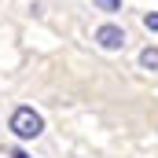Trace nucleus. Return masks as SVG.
<instances>
[{
	"label": "nucleus",
	"mask_w": 158,
	"mask_h": 158,
	"mask_svg": "<svg viewBox=\"0 0 158 158\" xmlns=\"http://www.w3.org/2000/svg\"><path fill=\"white\" fill-rule=\"evenodd\" d=\"M140 66L143 70H158V48H143L140 52Z\"/></svg>",
	"instance_id": "3"
},
{
	"label": "nucleus",
	"mask_w": 158,
	"mask_h": 158,
	"mask_svg": "<svg viewBox=\"0 0 158 158\" xmlns=\"http://www.w3.org/2000/svg\"><path fill=\"white\" fill-rule=\"evenodd\" d=\"M125 30H121V26H110V22H107V26H99V30H96V44H99V48H103V52H118V48H125Z\"/></svg>",
	"instance_id": "2"
},
{
	"label": "nucleus",
	"mask_w": 158,
	"mask_h": 158,
	"mask_svg": "<svg viewBox=\"0 0 158 158\" xmlns=\"http://www.w3.org/2000/svg\"><path fill=\"white\" fill-rule=\"evenodd\" d=\"M7 129H11L19 140H37L40 132H44V118H40L33 107H15V110H11V121H7Z\"/></svg>",
	"instance_id": "1"
},
{
	"label": "nucleus",
	"mask_w": 158,
	"mask_h": 158,
	"mask_svg": "<svg viewBox=\"0 0 158 158\" xmlns=\"http://www.w3.org/2000/svg\"><path fill=\"white\" fill-rule=\"evenodd\" d=\"M11 158H30V155H26L22 147H15V151H11Z\"/></svg>",
	"instance_id": "6"
},
{
	"label": "nucleus",
	"mask_w": 158,
	"mask_h": 158,
	"mask_svg": "<svg viewBox=\"0 0 158 158\" xmlns=\"http://www.w3.org/2000/svg\"><path fill=\"white\" fill-rule=\"evenodd\" d=\"M143 26H147L151 33H158V11H151V15H143Z\"/></svg>",
	"instance_id": "5"
},
{
	"label": "nucleus",
	"mask_w": 158,
	"mask_h": 158,
	"mask_svg": "<svg viewBox=\"0 0 158 158\" xmlns=\"http://www.w3.org/2000/svg\"><path fill=\"white\" fill-rule=\"evenodd\" d=\"M92 4H99V7H103V11H110V15L121 11V0H92Z\"/></svg>",
	"instance_id": "4"
}]
</instances>
